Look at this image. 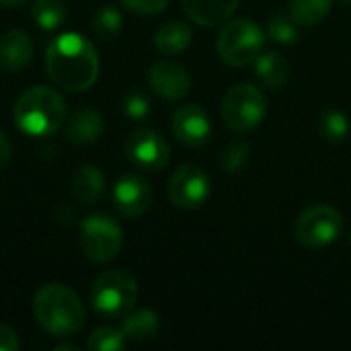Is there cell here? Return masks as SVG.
I'll use <instances>...</instances> for the list:
<instances>
[{"label":"cell","instance_id":"8fae6325","mask_svg":"<svg viewBox=\"0 0 351 351\" xmlns=\"http://www.w3.org/2000/svg\"><path fill=\"white\" fill-rule=\"evenodd\" d=\"M171 130L175 138L187 148H202L212 138L210 115L199 105H181L173 111Z\"/></svg>","mask_w":351,"mask_h":351},{"label":"cell","instance_id":"4316f807","mask_svg":"<svg viewBox=\"0 0 351 351\" xmlns=\"http://www.w3.org/2000/svg\"><path fill=\"white\" fill-rule=\"evenodd\" d=\"M121 105H123L125 117H130V119H134V121L146 119V117L150 115V111H152V105H150L148 95H146L144 90H140V88H130V90L123 95Z\"/></svg>","mask_w":351,"mask_h":351},{"label":"cell","instance_id":"d4e9b609","mask_svg":"<svg viewBox=\"0 0 351 351\" xmlns=\"http://www.w3.org/2000/svg\"><path fill=\"white\" fill-rule=\"evenodd\" d=\"M125 335L115 327H99L88 335L86 350L88 351H121L125 350Z\"/></svg>","mask_w":351,"mask_h":351},{"label":"cell","instance_id":"ffe728a7","mask_svg":"<svg viewBox=\"0 0 351 351\" xmlns=\"http://www.w3.org/2000/svg\"><path fill=\"white\" fill-rule=\"evenodd\" d=\"M191 43V27L183 21H167L154 33V45L162 56H177Z\"/></svg>","mask_w":351,"mask_h":351},{"label":"cell","instance_id":"603a6c76","mask_svg":"<svg viewBox=\"0 0 351 351\" xmlns=\"http://www.w3.org/2000/svg\"><path fill=\"white\" fill-rule=\"evenodd\" d=\"M319 134L329 144H341L350 136V119L339 109H327L319 117Z\"/></svg>","mask_w":351,"mask_h":351},{"label":"cell","instance_id":"7402d4cb","mask_svg":"<svg viewBox=\"0 0 351 351\" xmlns=\"http://www.w3.org/2000/svg\"><path fill=\"white\" fill-rule=\"evenodd\" d=\"M31 16L43 31H53L66 21L64 0H35L31 6Z\"/></svg>","mask_w":351,"mask_h":351},{"label":"cell","instance_id":"52a82bcc","mask_svg":"<svg viewBox=\"0 0 351 351\" xmlns=\"http://www.w3.org/2000/svg\"><path fill=\"white\" fill-rule=\"evenodd\" d=\"M343 228H346L343 216L335 208L327 204H317L306 208L298 216L294 224V237L296 243L306 249H325L335 241H339Z\"/></svg>","mask_w":351,"mask_h":351},{"label":"cell","instance_id":"83f0119b","mask_svg":"<svg viewBox=\"0 0 351 351\" xmlns=\"http://www.w3.org/2000/svg\"><path fill=\"white\" fill-rule=\"evenodd\" d=\"M249 154H251L249 144H245V142H232V144L226 146V150L222 152L220 165H222V169H224L228 175H237V173H241V171L247 167Z\"/></svg>","mask_w":351,"mask_h":351},{"label":"cell","instance_id":"44dd1931","mask_svg":"<svg viewBox=\"0 0 351 351\" xmlns=\"http://www.w3.org/2000/svg\"><path fill=\"white\" fill-rule=\"evenodd\" d=\"M333 0H290V16L298 27H317L325 21Z\"/></svg>","mask_w":351,"mask_h":351},{"label":"cell","instance_id":"d6986e66","mask_svg":"<svg viewBox=\"0 0 351 351\" xmlns=\"http://www.w3.org/2000/svg\"><path fill=\"white\" fill-rule=\"evenodd\" d=\"M121 331L128 341L134 343H148L154 341L160 333V319L154 311L142 308L136 313H128L121 325Z\"/></svg>","mask_w":351,"mask_h":351},{"label":"cell","instance_id":"5b68a950","mask_svg":"<svg viewBox=\"0 0 351 351\" xmlns=\"http://www.w3.org/2000/svg\"><path fill=\"white\" fill-rule=\"evenodd\" d=\"M218 53L220 58L234 68H245L257 60V56L265 47V33L263 29L249 21V19H237L222 27L218 35Z\"/></svg>","mask_w":351,"mask_h":351},{"label":"cell","instance_id":"1f68e13d","mask_svg":"<svg viewBox=\"0 0 351 351\" xmlns=\"http://www.w3.org/2000/svg\"><path fill=\"white\" fill-rule=\"evenodd\" d=\"M29 0H0V4L2 6H6V8H19V6H25Z\"/></svg>","mask_w":351,"mask_h":351},{"label":"cell","instance_id":"f1b7e54d","mask_svg":"<svg viewBox=\"0 0 351 351\" xmlns=\"http://www.w3.org/2000/svg\"><path fill=\"white\" fill-rule=\"evenodd\" d=\"M121 6H125L132 12L138 14H156L167 8L169 0H119Z\"/></svg>","mask_w":351,"mask_h":351},{"label":"cell","instance_id":"cb8c5ba5","mask_svg":"<svg viewBox=\"0 0 351 351\" xmlns=\"http://www.w3.org/2000/svg\"><path fill=\"white\" fill-rule=\"evenodd\" d=\"M123 19L121 12L113 6H103L101 10L95 12L93 16V33L95 37H99L101 41H111L117 37V33L121 31Z\"/></svg>","mask_w":351,"mask_h":351},{"label":"cell","instance_id":"f546056e","mask_svg":"<svg viewBox=\"0 0 351 351\" xmlns=\"http://www.w3.org/2000/svg\"><path fill=\"white\" fill-rule=\"evenodd\" d=\"M19 350V337L16 333L8 327L0 323V351H16Z\"/></svg>","mask_w":351,"mask_h":351},{"label":"cell","instance_id":"836d02e7","mask_svg":"<svg viewBox=\"0 0 351 351\" xmlns=\"http://www.w3.org/2000/svg\"><path fill=\"white\" fill-rule=\"evenodd\" d=\"M341 2H343V4H351V0H341Z\"/></svg>","mask_w":351,"mask_h":351},{"label":"cell","instance_id":"2e32d148","mask_svg":"<svg viewBox=\"0 0 351 351\" xmlns=\"http://www.w3.org/2000/svg\"><path fill=\"white\" fill-rule=\"evenodd\" d=\"M103 130H105V123H103L101 113L93 109H80L66 123V138L68 142L76 146H90L99 142V138L103 136Z\"/></svg>","mask_w":351,"mask_h":351},{"label":"cell","instance_id":"3957f363","mask_svg":"<svg viewBox=\"0 0 351 351\" xmlns=\"http://www.w3.org/2000/svg\"><path fill=\"white\" fill-rule=\"evenodd\" d=\"M16 128L31 138L56 134L66 119L64 97L47 86H31L23 90L12 107Z\"/></svg>","mask_w":351,"mask_h":351},{"label":"cell","instance_id":"9c48e42d","mask_svg":"<svg viewBox=\"0 0 351 351\" xmlns=\"http://www.w3.org/2000/svg\"><path fill=\"white\" fill-rule=\"evenodd\" d=\"M210 177L197 165L179 167L169 179V199L181 210H197L210 197Z\"/></svg>","mask_w":351,"mask_h":351},{"label":"cell","instance_id":"ac0fdd59","mask_svg":"<svg viewBox=\"0 0 351 351\" xmlns=\"http://www.w3.org/2000/svg\"><path fill=\"white\" fill-rule=\"evenodd\" d=\"M105 191V175L95 165H82L72 177V195L76 202L90 206L101 199Z\"/></svg>","mask_w":351,"mask_h":351},{"label":"cell","instance_id":"484cf974","mask_svg":"<svg viewBox=\"0 0 351 351\" xmlns=\"http://www.w3.org/2000/svg\"><path fill=\"white\" fill-rule=\"evenodd\" d=\"M267 35L271 41L282 43V45H292L298 39V25L292 16L286 14H276L267 23Z\"/></svg>","mask_w":351,"mask_h":351},{"label":"cell","instance_id":"4dcf8cb0","mask_svg":"<svg viewBox=\"0 0 351 351\" xmlns=\"http://www.w3.org/2000/svg\"><path fill=\"white\" fill-rule=\"evenodd\" d=\"M12 156V144H10V138L0 130V171L8 165Z\"/></svg>","mask_w":351,"mask_h":351},{"label":"cell","instance_id":"8992f818","mask_svg":"<svg viewBox=\"0 0 351 351\" xmlns=\"http://www.w3.org/2000/svg\"><path fill=\"white\" fill-rule=\"evenodd\" d=\"M267 115V99L253 84H237L232 86L222 101V119L228 130L237 134L253 132L261 125Z\"/></svg>","mask_w":351,"mask_h":351},{"label":"cell","instance_id":"6da1fadb","mask_svg":"<svg viewBox=\"0 0 351 351\" xmlns=\"http://www.w3.org/2000/svg\"><path fill=\"white\" fill-rule=\"evenodd\" d=\"M45 68L49 78L64 90L80 93L99 78V53L90 39L68 31L53 37L45 49Z\"/></svg>","mask_w":351,"mask_h":351},{"label":"cell","instance_id":"4fadbf2b","mask_svg":"<svg viewBox=\"0 0 351 351\" xmlns=\"http://www.w3.org/2000/svg\"><path fill=\"white\" fill-rule=\"evenodd\" d=\"M148 84L158 97L167 101H179L189 93L191 76L183 64L173 60H158L148 70Z\"/></svg>","mask_w":351,"mask_h":351},{"label":"cell","instance_id":"7c38bea8","mask_svg":"<svg viewBox=\"0 0 351 351\" xmlns=\"http://www.w3.org/2000/svg\"><path fill=\"white\" fill-rule=\"evenodd\" d=\"M111 199L121 216L138 218L146 214L152 204V187L144 177L136 173H125L117 179L111 191Z\"/></svg>","mask_w":351,"mask_h":351},{"label":"cell","instance_id":"ba28073f","mask_svg":"<svg viewBox=\"0 0 351 351\" xmlns=\"http://www.w3.org/2000/svg\"><path fill=\"white\" fill-rule=\"evenodd\" d=\"M80 251L93 263L113 261L123 245L119 224L107 214H90L80 224Z\"/></svg>","mask_w":351,"mask_h":351},{"label":"cell","instance_id":"e0dca14e","mask_svg":"<svg viewBox=\"0 0 351 351\" xmlns=\"http://www.w3.org/2000/svg\"><path fill=\"white\" fill-rule=\"evenodd\" d=\"M253 64H255L257 78L267 88L280 90L288 84L292 68H290V62L280 51H261Z\"/></svg>","mask_w":351,"mask_h":351},{"label":"cell","instance_id":"7a4b0ae2","mask_svg":"<svg viewBox=\"0 0 351 351\" xmlns=\"http://www.w3.org/2000/svg\"><path fill=\"white\" fill-rule=\"evenodd\" d=\"M33 315L51 337H72L86 321V311L74 290L64 284H45L33 296Z\"/></svg>","mask_w":351,"mask_h":351},{"label":"cell","instance_id":"277c9868","mask_svg":"<svg viewBox=\"0 0 351 351\" xmlns=\"http://www.w3.org/2000/svg\"><path fill=\"white\" fill-rule=\"evenodd\" d=\"M138 300L136 280L121 269H109L97 276L90 288V306L103 319L125 317Z\"/></svg>","mask_w":351,"mask_h":351},{"label":"cell","instance_id":"e575fe53","mask_svg":"<svg viewBox=\"0 0 351 351\" xmlns=\"http://www.w3.org/2000/svg\"><path fill=\"white\" fill-rule=\"evenodd\" d=\"M350 245H351V237H350Z\"/></svg>","mask_w":351,"mask_h":351},{"label":"cell","instance_id":"d6a6232c","mask_svg":"<svg viewBox=\"0 0 351 351\" xmlns=\"http://www.w3.org/2000/svg\"><path fill=\"white\" fill-rule=\"evenodd\" d=\"M53 351H78L76 346H70V343H62V346H56Z\"/></svg>","mask_w":351,"mask_h":351},{"label":"cell","instance_id":"9a60e30c","mask_svg":"<svg viewBox=\"0 0 351 351\" xmlns=\"http://www.w3.org/2000/svg\"><path fill=\"white\" fill-rule=\"evenodd\" d=\"M181 4L193 23L214 27L226 23L234 14L239 0H181Z\"/></svg>","mask_w":351,"mask_h":351},{"label":"cell","instance_id":"30bf717a","mask_svg":"<svg viewBox=\"0 0 351 351\" xmlns=\"http://www.w3.org/2000/svg\"><path fill=\"white\" fill-rule=\"evenodd\" d=\"M125 156L136 169L156 173L167 167L171 158V148L158 132L136 130L125 140Z\"/></svg>","mask_w":351,"mask_h":351},{"label":"cell","instance_id":"5bb4252c","mask_svg":"<svg viewBox=\"0 0 351 351\" xmlns=\"http://www.w3.org/2000/svg\"><path fill=\"white\" fill-rule=\"evenodd\" d=\"M33 60V43L31 37L21 31L12 29L0 37V68L6 72H21Z\"/></svg>","mask_w":351,"mask_h":351}]
</instances>
